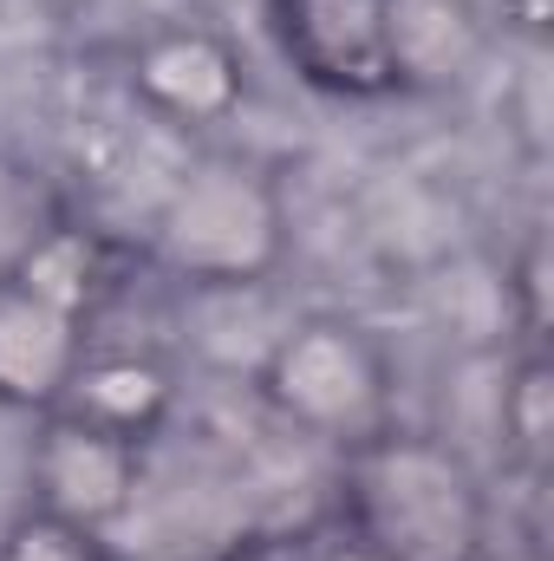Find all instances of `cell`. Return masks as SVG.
Returning a JSON list of instances; mask_svg holds the SVG:
<instances>
[{"mask_svg": "<svg viewBox=\"0 0 554 561\" xmlns=\"http://www.w3.org/2000/svg\"><path fill=\"white\" fill-rule=\"evenodd\" d=\"M170 405H176V373L163 359H150V353H99L92 346V359L79 366L72 392L53 412H79V419L105 424V431H125V437L150 444L157 424L170 419Z\"/></svg>", "mask_w": 554, "mask_h": 561, "instance_id": "obj_8", "label": "cell"}, {"mask_svg": "<svg viewBox=\"0 0 554 561\" xmlns=\"http://www.w3.org/2000/svg\"><path fill=\"white\" fill-rule=\"evenodd\" d=\"M0 561H112V549H105V536H92L79 523H59V516L26 503L0 536Z\"/></svg>", "mask_w": 554, "mask_h": 561, "instance_id": "obj_11", "label": "cell"}, {"mask_svg": "<svg viewBox=\"0 0 554 561\" xmlns=\"http://www.w3.org/2000/svg\"><path fill=\"white\" fill-rule=\"evenodd\" d=\"M143 496V444L125 431L79 419V412H39L26 450V503L79 523L92 536H112Z\"/></svg>", "mask_w": 554, "mask_h": 561, "instance_id": "obj_5", "label": "cell"}, {"mask_svg": "<svg viewBox=\"0 0 554 561\" xmlns=\"http://www.w3.org/2000/svg\"><path fill=\"white\" fill-rule=\"evenodd\" d=\"M293 249V216L280 196V176L255 157L203 150L183 157L150 209V255L189 287H262L280 275Z\"/></svg>", "mask_w": 554, "mask_h": 561, "instance_id": "obj_2", "label": "cell"}, {"mask_svg": "<svg viewBox=\"0 0 554 561\" xmlns=\"http://www.w3.org/2000/svg\"><path fill=\"white\" fill-rule=\"evenodd\" d=\"M339 529L366 561H483L489 496L457 444L385 424L339 450Z\"/></svg>", "mask_w": 554, "mask_h": 561, "instance_id": "obj_1", "label": "cell"}, {"mask_svg": "<svg viewBox=\"0 0 554 561\" xmlns=\"http://www.w3.org/2000/svg\"><path fill=\"white\" fill-rule=\"evenodd\" d=\"M262 20L307 92L339 105H379L405 92V0H262Z\"/></svg>", "mask_w": 554, "mask_h": 561, "instance_id": "obj_4", "label": "cell"}, {"mask_svg": "<svg viewBox=\"0 0 554 561\" xmlns=\"http://www.w3.org/2000/svg\"><path fill=\"white\" fill-rule=\"evenodd\" d=\"M92 359V313L0 275V412H53Z\"/></svg>", "mask_w": 554, "mask_h": 561, "instance_id": "obj_7", "label": "cell"}, {"mask_svg": "<svg viewBox=\"0 0 554 561\" xmlns=\"http://www.w3.org/2000/svg\"><path fill=\"white\" fill-rule=\"evenodd\" d=\"M255 399L287 431L353 450L399 424V373L372 327L346 313H300L255 359Z\"/></svg>", "mask_w": 554, "mask_h": 561, "instance_id": "obj_3", "label": "cell"}, {"mask_svg": "<svg viewBox=\"0 0 554 561\" xmlns=\"http://www.w3.org/2000/svg\"><path fill=\"white\" fill-rule=\"evenodd\" d=\"M549 424H554V373L542 346H529L503 386V437L516 450V463H542L549 457Z\"/></svg>", "mask_w": 554, "mask_h": 561, "instance_id": "obj_10", "label": "cell"}, {"mask_svg": "<svg viewBox=\"0 0 554 561\" xmlns=\"http://www.w3.org/2000/svg\"><path fill=\"white\" fill-rule=\"evenodd\" d=\"M7 275H20L26 287H39V294H53V300H66V307H79V313H92L99 320V307H105V294H112V249L92 236V229H46V236H33L20 255H13V268Z\"/></svg>", "mask_w": 554, "mask_h": 561, "instance_id": "obj_9", "label": "cell"}, {"mask_svg": "<svg viewBox=\"0 0 554 561\" xmlns=\"http://www.w3.org/2000/svg\"><path fill=\"white\" fill-rule=\"evenodd\" d=\"M503 20H516V26L542 33V20H549V0H503Z\"/></svg>", "mask_w": 554, "mask_h": 561, "instance_id": "obj_12", "label": "cell"}, {"mask_svg": "<svg viewBox=\"0 0 554 561\" xmlns=\"http://www.w3.org/2000/svg\"><path fill=\"white\" fill-rule=\"evenodd\" d=\"M131 99L170 131H209L229 125L249 99V66L235 53L229 33L196 26V20H170L157 33H143L131 46Z\"/></svg>", "mask_w": 554, "mask_h": 561, "instance_id": "obj_6", "label": "cell"}]
</instances>
